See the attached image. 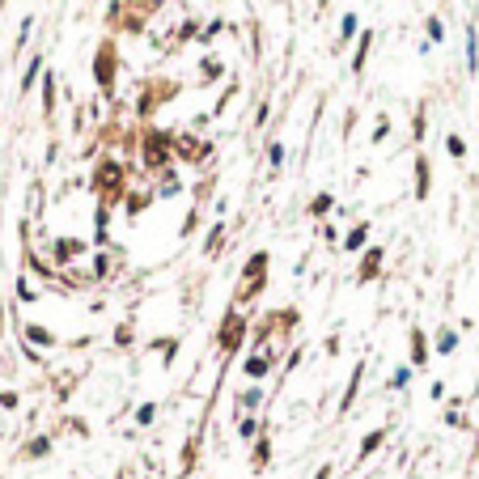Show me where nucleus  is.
<instances>
[{"label":"nucleus","instance_id":"f257e3e1","mask_svg":"<svg viewBox=\"0 0 479 479\" xmlns=\"http://www.w3.org/2000/svg\"><path fill=\"white\" fill-rule=\"evenodd\" d=\"M377 267H382V250H369V255H365V263H361V280H369V276H373Z\"/></svg>","mask_w":479,"mask_h":479},{"label":"nucleus","instance_id":"f03ea898","mask_svg":"<svg viewBox=\"0 0 479 479\" xmlns=\"http://www.w3.org/2000/svg\"><path fill=\"white\" fill-rule=\"evenodd\" d=\"M382 437H386V428H377V433H369V437H365V441H361V463H365V458H369V454H373V449H377V445H382Z\"/></svg>","mask_w":479,"mask_h":479},{"label":"nucleus","instance_id":"7ed1b4c3","mask_svg":"<svg viewBox=\"0 0 479 479\" xmlns=\"http://www.w3.org/2000/svg\"><path fill=\"white\" fill-rule=\"evenodd\" d=\"M454 348H458V335H454V331H437V352H441V357H449Z\"/></svg>","mask_w":479,"mask_h":479},{"label":"nucleus","instance_id":"20e7f679","mask_svg":"<svg viewBox=\"0 0 479 479\" xmlns=\"http://www.w3.org/2000/svg\"><path fill=\"white\" fill-rule=\"evenodd\" d=\"M267 365H271V357H250V361H246V373H250V377H263Z\"/></svg>","mask_w":479,"mask_h":479},{"label":"nucleus","instance_id":"39448f33","mask_svg":"<svg viewBox=\"0 0 479 479\" xmlns=\"http://www.w3.org/2000/svg\"><path fill=\"white\" fill-rule=\"evenodd\" d=\"M47 449H52V441H47V437H38V441H30V445H26V458H43Z\"/></svg>","mask_w":479,"mask_h":479},{"label":"nucleus","instance_id":"423d86ee","mask_svg":"<svg viewBox=\"0 0 479 479\" xmlns=\"http://www.w3.org/2000/svg\"><path fill=\"white\" fill-rule=\"evenodd\" d=\"M408 382H412V369H408V365H399V369H394V377H390V390L408 386Z\"/></svg>","mask_w":479,"mask_h":479},{"label":"nucleus","instance_id":"0eeeda50","mask_svg":"<svg viewBox=\"0 0 479 479\" xmlns=\"http://www.w3.org/2000/svg\"><path fill=\"white\" fill-rule=\"evenodd\" d=\"M424 357H428V352H424V339H420V331H412V361L424 365Z\"/></svg>","mask_w":479,"mask_h":479},{"label":"nucleus","instance_id":"6e6552de","mask_svg":"<svg viewBox=\"0 0 479 479\" xmlns=\"http://www.w3.org/2000/svg\"><path fill=\"white\" fill-rule=\"evenodd\" d=\"M365 234H369V225H357V230L348 234V250H357V246H365Z\"/></svg>","mask_w":479,"mask_h":479},{"label":"nucleus","instance_id":"1a4fd4ad","mask_svg":"<svg viewBox=\"0 0 479 479\" xmlns=\"http://www.w3.org/2000/svg\"><path fill=\"white\" fill-rule=\"evenodd\" d=\"M157 416V408H153V403H144V408L136 412V424H148V420H153Z\"/></svg>","mask_w":479,"mask_h":479},{"label":"nucleus","instance_id":"9d476101","mask_svg":"<svg viewBox=\"0 0 479 479\" xmlns=\"http://www.w3.org/2000/svg\"><path fill=\"white\" fill-rule=\"evenodd\" d=\"M30 339H38V344H52V335H47L43 326H30Z\"/></svg>","mask_w":479,"mask_h":479},{"label":"nucleus","instance_id":"9b49d317","mask_svg":"<svg viewBox=\"0 0 479 479\" xmlns=\"http://www.w3.org/2000/svg\"><path fill=\"white\" fill-rule=\"evenodd\" d=\"M331 475H335V467L326 463V467H318V475H314V479H331Z\"/></svg>","mask_w":479,"mask_h":479}]
</instances>
